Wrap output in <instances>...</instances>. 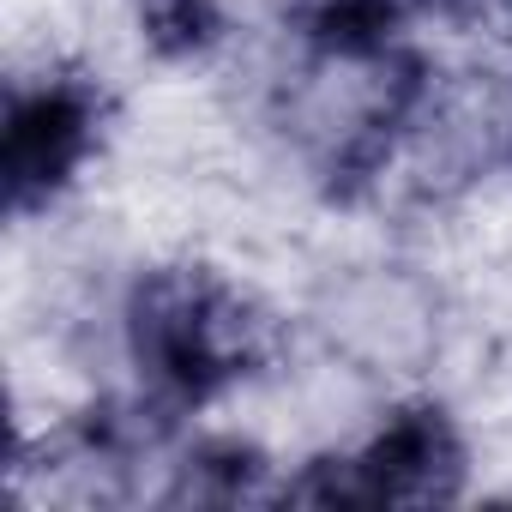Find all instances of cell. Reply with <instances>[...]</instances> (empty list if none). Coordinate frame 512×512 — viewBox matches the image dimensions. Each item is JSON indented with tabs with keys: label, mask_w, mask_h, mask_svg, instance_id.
<instances>
[{
	"label": "cell",
	"mask_w": 512,
	"mask_h": 512,
	"mask_svg": "<svg viewBox=\"0 0 512 512\" xmlns=\"http://www.w3.org/2000/svg\"><path fill=\"white\" fill-rule=\"evenodd\" d=\"M127 350L151 398L181 410L260 374L272 356V320L205 266H163L127 296Z\"/></svg>",
	"instance_id": "cell-1"
},
{
	"label": "cell",
	"mask_w": 512,
	"mask_h": 512,
	"mask_svg": "<svg viewBox=\"0 0 512 512\" xmlns=\"http://www.w3.org/2000/svg\"><path fill=\"white\" fill-rule=\"evenodd\" d=\"M464 488V440L440 404H404L356 458H320L284 494L314 506H440Z\"/></svg>",
	"instance_id": "cell-2"
},
{
	"label": "cell",
	"mask_w": 512,
	"mask_h": 512,
	"mask_svg": "<svg viewBox=\"0 0 512 512\" xmlns=\"http://www.w3.org/2000/svg\"><path fill=\"white\" fill-rule=\"evenodd\" d=\"M103 133V91L79 73L37 79L13 91L7 127H0V187H7V211H43L73 187L85 157L97 151Z\"/></svg>",
	"instance_id": "cell-3"
},
{
	"label": "cell",
	"mask_w": 512,
	"mask_h": 512,
	"mask_svg": "<svg viewBox=\"0 0 512 512\" xmlns=\"http://www.w3.org/2000/svg\"><path fill=\"white\" fill-rule=\"evenodd\" d=\"M410 0H284V25L314 55H380Z\"/></svg>",
	"instance_id": "cell-4"
},
{
	"label": "cell",
	"mask_w": 512,
	"mask_h": 512,
	"mask_svg": "<svg viewBox=\"0 0 512 512\" xmlns=\"http://www.w3.org/2000/svg\"><path fill=\"white\" fill-rule=\"evenodd\" d=\"M260 494H266V452L247 446V440L199 446L169 488L175 506H241V500H260Z\"/></svg>",
	"instance_id": "cell-5"
},
{
	"label": "cell",
	"mask_w": 512,
	"mask_h": 512,
	"mask_svg": "<svg viewBox=\"0 0 512 512\" xmlns=\"http://www.w3.org/2000/svg\"><path fill=\"white\" fill-rule=\"evenodd\" d=\"M133 19L151 55L193 61L223 43V7L217 0H133Z\"/></svg>",
	"instance_id": "cell-6"
}]
</instances>
